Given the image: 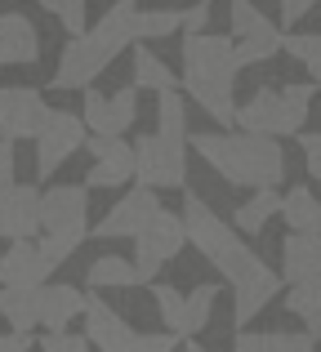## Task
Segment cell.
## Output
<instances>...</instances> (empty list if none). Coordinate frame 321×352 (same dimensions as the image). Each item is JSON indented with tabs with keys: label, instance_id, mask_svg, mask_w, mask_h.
I'll return each instance as SVG.
<instances>
[{
	"label": "cell",
	"instance_id": "21",
	"mask_svg": "<svg viewBox=\"0 0 321 352\" xmlns=\"http://www.w3.org/2000/svg\"><path fill=\"white\" fill-rule=\"evenodd\" d=\"M277 214H281V192L277 188H254L250 197L232 210V228L250 236V232H263L268 219H277Z\"/></svg>",
	"mask_w": 321,
	"mask_h": 352
},
{
	"label": "cell",
	"instance_id": "32",
	"mask_svg": "<svg viewBox=\"0 0 321 352\" xmlns=\"http://www.w3.org/2000/svg\"><path fill=\"white\" fill-rule=\"evenodd\" d=\"M152 299H157V312L165 321V330H174V335H183V312H188V294L174 290L170 281H157V290H152Z\"/></svg>",
	"mask_w": 321,
	"mask_h": 352
},
{
	"label": "cell",
	"instance_id": "20",
	"mask_svg": "<svg viewBox=\"0 0 321 352\" xmlns=\"http://www.w3.org/2000/svg\"><path fill=\"white\" fill-rule=\"evenodd\" d=\"M313 330H241L232 339V352H313Z\"/></svg>",
	"mask_w": 321,
	"mask_h": 352
},
{
	"label": "cell",
	"instance_id": "23",
	"mask_svg": "<svg viewBox=\"0 0 321 352\" xmlns=\"http://www.w3.org/2000/svg\"><path fill=\"white\" fill-rule=\"evenodd\" d=\"M0 317L9 321V330H36L41 326V290L0 285Z\"/></svg>",
	"mask_w": 321,
	"mask_h": 352
},
{
	"label": "cell",
	"instance_id": "27",
	"mask_svg": "<svg viewBox=\"0 0 321 352\" xmlns=\"http://www.w3.org/2000/svg\"><path fill=\"white\" fill-rule=\"evenodd\" d=\"M228 32L241 41V36H272L277 27L268 23L263 9H254L250 0H228Z\"/></svg>",
	"mask_w": 321,
	"mask_h": 352
},
{
	"label": "cell",
	"instance_id": "12",
	"mask_svg": "<svg viewBox=\"0 0 321 352\" xmlns=\"http://www.w3.org/2000/svg\"><path fill=\"white\" fill-rule=\"evenodd\" d=\"M85 147L94 156L85 188H125L134 179V143H125L121 134H89Z\"/></svg>",
	"mask_w": 321,
	"mask_h": 352
},
{
	"label": "cell",
	"instance_id": "29",
	"mask_svg": "<svg viewBox=\"0 0 321 352\" xmlns=\"http://www.w3.org/2000/svg\"><path fill=\"white\" fill-rule=\"evenodd\" d=\"M174 32H183L179 9H139V18H134V36L139 41H165Z\"/></svg>",
	"mask_w": 321,
	"mask_h": 352
},
{
	"label": "cell",
	"instance_id": "26",
	"mask_svg": "<svg viewBox=\"0 0 321 352\" xmlns=\"http://www.w3.org/2000/svg\"><path fill=\"white\" fill-rule=\"evenodd\" d=\"M214 303H219V285L214 281H201L188 290V312H183V339L201 335V330L210 326V317H214Z\"/></svg>",
	"mask_w": 321,
	"mask_h": 352
},
{
	"label": "cell",
	"instance_id": "3",
	"mask_svg": "<svg viewBox=\"0 0 321 352\" xmlns=\"http://www.w3.org/2000/svg\"><path fill=\"white\" fill-rule=\"evenodd\" d=\"M134 18H139V5L134 0H116L94 27H85L80 36H71L58 54V67H54V89H89L107 67L112 58L134 45Z\"/></svg>",
	"mask_w": 321,
	"mask_h": 352
},
{
	"label": "cell",
	"instance_id": "33",
	"mask_svg": "<svg viewBox=\"0 0 321 352\" xmlns=\"http://www.w3.org/2000/svg\"><path fill=\"white\" fill-rule=\"evenodd\" d=\"M157 129L188 134V98H183L179 89H161L157 94Z\"/></svg>",
	"mask_w": 321,
	"mask_h": 352
},
{
	"label": "cell",
	"instance_id": "30",
	"mask_svg": "<svg viewBox=\"0 0 321 352\" xmlns=\"http://www.w3.org/2000/svg\"><path fill=\"white\" fill-rule=\"evenodd\" d=\"M281 50H286L295 63H304L308 80L321 85V32H286V45H281Z\"/></svg>",
	"mask_w": 321,
	"mask_h": 352
},
{
	"label": "cell",
	"instance_id": "8",
	"mask_svg": "<svg viewBox=\"0 0 321 352\" xmlns=\"http://www.w3.org/2000/svg\"><path fill=\"white\" fill-rule=\"evenodd\" d=\"M85 129H89L85 116L58 112V107H54L49 125L36 134V174H41V179H54V170H63V165L85 147V138H89Z\"/></svg>",
	"mask_w": 321,
	"mask_h": 352
},
{
	"label": "cell",
	"instance_id": "18",
	"mask_svg": "<svg viewBox=\"0 0 321 352\" xmlns=\"http://www.w3.org/2000/svg\"><path fill=\"white\" fill-rule=\"evenodd\" d=\"M286 285H321V232H290L281 241Z\"/></svg>",
	"mask_w": 321,
	"mask_h": 352
},
{
	"label": "cell",
	"instance_id": "5",
	"mask_svg": "<svg viewBox=\"0 0 321 352\" xmlns=\"http://www.w3.org/2000/svg\"><path fill=\"white\" fill-rule=\"evenodd\" d=\"M317 80L308 85H263L236 107V125L254 129V134H272V138H286V134H304V120L313 112V94H317Z\"/></svg>",
	"mask_w": 321,
	"mask_h": 352
},
{
	"label": "cell",
	"instance_id": "24",
	"mask_svg": "<svg viewBox=\"0 0 321 352\" xmlns=\"http://www.w3.org/2000/svg\"><path fill=\"white\" fill-rule=\"evenodd\" d=\"M281 219L290 232H321V201L313 197V188H290L281 192Z\"/></svg>",
	"mask_w": 321,
	"mask_h": 352
},
{
	"label": "cell",
	"instance_id": "1",
	"mask_svg": "<svg viewBox=\"0 0 321 352\" xmlns=\"http://www.w3.org/2000/svg\"><path fill=\"white\" fill-rule=\"evenodd\" d=\"M236 36H214V32H188L183 36V89L188 98L210 112L219 125L232 129L236 125V107L232 103V85H236Z\"/></svg>",
	"mask_w": 321,
	"mask_h": 352
},
{
	"label": "cell",
	"instance_id": "25",
	"mask_svg": "<svg viewBox=\"0 0 321 352\" xmlns=\"http://www.w3.org/2000/svg\"><path fill=\"white\" fill-rule=\"evenodd\" d=\"M134 85L161 94V89H179V76L165 67V63L148 50V45H134Z\"/></svg>",
	"mask_w": 321,
	"mask_h": 352
},
{
	"label": "cell",
	"instance_id": "28",
	"mask_svg": "<svg viewBox=\"0 0 321 352\" xmlns=\"http://www.w3.org/2000/svg\"><path fill=\"white\" fill-rule=\"evenodd\" d=\"M286 312L304 321V330L321 335V285H290L286 290Z\"/></svg>",
	"mask_w": 321,
	"mask_h": 352
},
{
	"label": "cell",
	"instance_id": "35",
	"mask_svg": "<svg viewBox=\"0 0 321 352\" xmlns=\"http://www.w3.org/2000/svg\"><path fill=\"white\" fill-rule=\"evenodd\" d=\"M85 236H89V232H45V236H41L45 263H49V267H63L71 254H76V245H80Z\"/></svg>",
	"mask_w": 321,
	"mask_h": 352
},
{
	"label": "cell",
	"instance_id": "40",
	"mask_svg": "<svg viewBox=\"0 0 321 352\" xmlns=\"http://www.w3.org/2000/svg\"><path fill=\"white\" fill-rule=\"evenodd\" d=\"M36 339L32 330H9V335H0V352H32Z\"/></svg>",
	"mask_w": 321,
	"mask_h": 352
},
{
	"label": "cell",
	"instance_id": "6",
	"mask_svg": "<svg viewBox=\"0 0 321 352\" xmlns=\"http://www.w3.org/2000/svg\"><path fill=\"white\" fill-rule=\"evenodd\" d=\"M134 179L157 192L183 188L188 183V134H170V129L139 134L134 138Z\"/></svg>",
	"mask_w": 321,
	"mask_h": 352
},
{
	"label": "cell",
	"instance_id": "15",
	"mask_svg": "<svg viewBox=\"0 0 321 352\" xmlns=\"http://www.w3.org/2000/svg\"><path fill=\"white\" fill-rule=\"evenodd\" d=\"M85 335L98 352H130V344L139 339V330L125 321V312H116L103 294L89 290L85 299Z\"/></svg>",
	"mask_w": 321,
	"mask_h": 352
},
{
	"label": "cell",
	"instance_id": "11",
	"mask_svg": "<svg viewBox=\"0 0 321 352\" xmlns=\"http://www.w3.org/2000/svg\"><path fill=\"white\" fill-rule=\"evenodd\" d=\"M41 197L36 183H0V241H32L41 232Z\"/></svg>",
	"mask_w": 321,
	"mask_h": 352
},
{
	"label": "cell",
	"instance_id": "7",
	"mask_svg": "<svg viewBox=\"0 0 321 352\" xmlns=\"http://www.w3.org/2000/svg\"><path fill=\"white\" fill-rule=\"evenodd\" d=\"M183 245H188V223H183V214H174V210L161 206L157 214H152V223L134 236V263H139L143 281H157L161 267H170L174 258L183 254Z\"/></svg>",
	"mask_w": 321,
	"mask_h": 352
},
{
	"label": "cell",
	"instance_id": "38",
	"mask_svg": "<svg viewBox=\"0 0 321 352\" xmlns=\"http://www.w3.org/2000/svg\"><path fill=\"white\" fill-rule=\"evenodd\" d=\"M317 9V0H281V27H299Z\"/></svg>",
	"mask_w": 321,
	"mask_h": 352
},
{
	"label": "cell",
	"instance_id": "31",
	"mask_svg": "<svg viewBox=\"0 0 321 352\" xmlns=\"http://www.w3.org/2000/svg\"><path fill=\"white\" fill-rule=\"evenodd\" d=\"M281 45H286V32H272V36H241L236 41V63L241 67H250V63H268L281 54Z\"/></svg>",
	"mask_w": 321,
	"mask_h": 352
},
{
	"label": "cell",
	"instance_id": "13",
	"mask_svg": "<svg viewBox=\"0 0 321 352\" xmlns=\"http://www.w3.org/2000/svg\"><path fill=\"white\" fill-rule=\"evenodd\" d=\"M80 116H85L89 134H125L139 116V85L116 89V94H103V89L89 85L85 103H80Z\"/></svg>",
	"mask_w": 321,
	"mask_h": 352
},
{
	"label": "cell",
	"instance_id": "9",
	"mask_svg": "<svg viewBox=\"0 0 321 352\" xmlns=\"http://www.w3.org/2000/svg\"><path fill=\"white\" fill-rule=\"evenodd\" d=\"M54 107L32 85H0V138H36L49 125Z\"/></svg>",
	"mask_w": 321,
	"mask_h": 352
},
{
	"label": "cell",
	"instance_id": "22",
	"mask_svg": "<svg viewBox=\"0 0 321 352\" xmlns=\"http://www.w3.org/2000/svg\"><path fill=\"white\" fill-rule=\"evenodd\" d=\"M85 281H89V290H121V285H143V272L125 254H98L89 263Z\"/></svg>",
	"mask_w": 321,
	"mask_h": 352
},
{
	"label": "cell",
	"instance_id": "34",
	"mask_svg": "<svg viewBox=\"0 0 321 352\" xmlns=\"http://www.w3.org/2000/svg\"><path fill=\"white\" fill-rule=\"evenodd\" d=\"M41 9L58 18V23L67 27L71 36H80V32L89 27V14H85V9H89V0H41Z\"/></svg>",
	"mask_w": 321,
	"mask_h": 352
},
{
	"label": "cell",
	"instance_id": "42",
	"mask_svg": "<svg viewBox=\"0 0 321 352\" xmlns=\"http://www.w3.org/2000/svg\"><path fill=\"white\" fill-rule=\"evenodd\" d=\"M63 352H89V335H67V348Z\"/></svg>",
	"mask_w": 321,
	"mask_h": 352
},
{
	"label": "cell",
	"instance_id": "14",
	"mask_svg": "<svg viewBox=\"0 0 321 352\" xmlns=\"http://www.w3.org/2000/svg\"><path fill=\"white\" fill-rule=\"evenodd\" d=\"M85 183H54L41 197L45 232H89V197Z\"/></svg>",
	"mask_w": 321,
	"mask_h": 352
},
{
	"label": "cell",
	"instance_id": "37",
	"mask_svg": "<svg viewBox=\"0 0 321 352\" xmlns=\"http://www.w3.org/2000/svg\"><path fill=\"white\" fill-rule=\"evenodd\" d=\"M299 147H304V161H308V179L321 183V134H299Z\"/></svg>",
	"mask_w": 321,
	"mask_h": 352
},
{
	"label": "cell",
	"instance_id": "43",
	"mask_svg": "<svg viewBox=\"0 0 321 352\" xmlns=\"http://www.w3.org/2000/svg\"><path fill=\"white\" fill-rule=\"evenodd\" d=\"M188 352H210V348H201V344H197V339H192V344H188Z\"/></svg>",
	"mask_w": 321,
	"mask_h": 352
},
{
	"label": "cell",
	"instance_id": "16",
	"mask_svg": "<svg viewBox=\"0 0 321 352\" xmlns=\"http://www.w3.org/2000/svg\"><path fill=\"white\" fill-rule=\"evenodd\" d=\"M54 267L45 263L41 241H9V250L0 254V285H23V290H41L49 281Z\"/></svg>",
	"mask_w": 321,
	"mask_h": 352
},
{
	"label": "cell",
	"instance_id": "4",
	"mask_svg": "<svg viewBox=\"0 0 321 352\" xmlns=\"http://www.w3.org/2000/svg\"><path fill=\"white\" fill-rule=\"evenodd\" d=\"M183 223H188V241L201 250V258H206V263L214 267L232 290L245 285V281H254L259 272H268V263L245 245V236L232 232V223H223V219H219L201 197L183 201Z\"/></svg>",
	"mask_w": 321,
	"mask_h": 352
},
{
	"label": "cell",
	"instance_id": "36",
	"mask_svg": "<svg viewBox=\"0 0 321 352\" xmlns=\"http://www.w3.org/2000/svg\"><path fill=\"white\" fill-rule=\"evenodd\" d=\"M183 335H174V330H157V335H139L130 344V352H174L179 348Z\"/></svg>",
	"mask_w": 321,
	"mask_h": 352
},
{
	"label": "cell",
	"instance_id": "19",
	"mask_svg": "<svg viewBox=\"0 0 321 352\" xmlns=\"http://www.w3.org/2000/svg\"><path fill=\"white\" fill-rule=\"evenodd\" d=\"M85 299L76 285H41V326L45 330H67L76 317H85Z\"/></svg>",
	"mask_w": 321,
	"mask_h": 352
},
{
	"label": "cell",
	"instance_id": "2",
	"mask_svg": "<svg viewBox=\"0 0 321 352\" xmlns=\"http://www.w3.org/2000/svg\"><path fill=\"white\" fill-rule=\"evenodd\" d=\"M197 156L232 188H277L286 179V152L272 134L254 129H228V134H192Z\"/></svg>",
	"mask_w": 321,
	"mask_h": 352
},
{
	"label": "cell",
	"instance_id": "10",
	"mask_svg": "<svg viewBox=\"0 0 321 352\" xmlns=\"http://www.w3.org/2000/svg\"><path fill=\"white\" fill-rule=\"evenodd\" d=\"M161 210V197H157V188H130L125 192L121 201H116V206H107V214L98 219L94 223V236L98 241H125V236H139L143 228L152 223V214H157Z\"/></svg>",
	"mask_w": 321,
	"mask_h": 352
},
{
	"label": "cell",
	"instance_id": "17",
	"mask_svg": "<svg viewBox=\"0 0 321 352\" xmlns=\"http://www.w3.org/2000/svg\"><path fill=\"white\" fill-rule=\"evenodd\" d=\"M41 58V32L27 14H0V67H32Z\"/></svg>",
	"mask_w": 321,
	"mask_h": 352
},
{
	"label": "cell",
	"instance_id": "39",
	"mask_svg": "<svg viewBox=\"0 0 321 352\" xmlns=\"http://www.w3.org/2000/svg\"><path fill=\"white\" fill-rule=\"evenodd\" d=\"M210 0H197L192 9H183V32H210Z\"/></svg>",
	"mask_w": 321,
	"mask_h": 352
},
{
	"label": "cell",
	"instance_id": "41",
	"mask_svg": "<svg viewBox=\"0 0 321 352\" xmlns=\"http://www.w3.org/2000/svg\"><path fill=\"white\" fill-rule=\"evenodd\" d=\"M18 165H14V138H0V183H14Z\"/></svg>",
	"mask_w": 321,
	"mask_h": 352
}]
</instances>
